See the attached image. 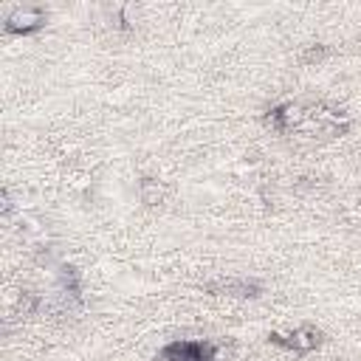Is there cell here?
I'll use <instances>...</instances> for the list:
<instances>
[{"label": "cell", "mask_w": 361, "mask_h": 361, "mask_svg": "<svg viewBox=\"0 0 361 361\" xmlns=\"http://www.w3.org/2000/svg\"><path fill=\"white\" fill-rule=\"evenodd\" d=\"M271 341H276V344H282V347H288V350H293V353H310V350L319 344V330H316V327H299V330H293V333H288V336L274 333Z\"/></svg>", "instance_id": "6da1fadb"}, {"label": "cell", "mask_w": 361, "mask_h": 361, "mask_svg": "<svg viewBox=\"0 0 361 361\" xmlns=\"http://www.w3.org/2000/svg\"><path fill=\"white\" fill-rule=\"evenodd\" d=\"M45 23V14L39 8H14L8 17H6V28L14 31V34H31L37 31L39 25Z\"/></svg>", "instance_id": "7a4b0ae2"}, {"label": "cell", "mask_w": 361, "mask_h": 361, "mask_svg": "<svg viewBox=\"0 0 361 361\" xmlns=\"http://www.w3.org/2000/svg\"><path fill=\"white\" fill-rule=\"evenodd\" d=\"M164 361H209V350L200 341H175L161 353Z\"/></svg>", "instance_id": "3957f363"}, {"label": "cell", "mask_w": 361, "mask_h": 361, "mask_svg": "<svg viewBox=\"0 0 361 361\" xmlns=\"http://www.w3.org/2000/svg\"><path fill=\"white\" fill-rule=\"evenodd\" d=\"M271 118H274V124H276L279 130H293V127H302V124L310 118V113H307L302 104L288 102V104L276 107V110L271 113Z\"/></svg>", "instance_id": "277c9868"}, {"label": "cell", "mask_w": 361, "mask_h": 361, "mask_svg": "<svg viewBox=\"0 0 361 361\" xmlns=\"http://www.w3.org/2000/svg\"><path fill=\"white\" fill-rule=\"evenodd\" d=\"M209 288L220 293H231V296H257V285L248 279H220V282H212Z\"/></svg>", "instance_id": "5b68a950"}, {"label": "cell", "mask_w": 361, "mask_h": 361, "mask_svg": "<svg viewBox=\"0 0 361 361\" xmlns=\"http://www.w3.org/2000/svg\"><path fill=\"white\" fill-rule=\"evenodd\" d=\"M138 195H141V203H147V206H158V203H161V197H164V189H161V183H158V180L144 178V180H141V186H138Z\"/></svg>", "instance_id": "8992f818"}, {"label": "cell", "mask_w": 361, "mask_h": 361, "mask_svg": "<svg viewBox=\"0 0 361 361\" xmlns=\"http://www.w3.org/2000/svg\"><path fill=\"white\" fill-rule=\"evenodd\" d=\"M209 361H234V353H231V347L217 344V347L209 350Z\"/></svg>", "instance_id": "52a82bcc"}]
</instances>
